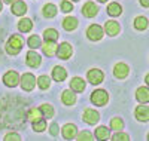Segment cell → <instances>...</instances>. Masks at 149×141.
Returning a JSON list of instances; mask_svg holds the SVG:
<instances>
[{
  "label": "cell",
  "mask_w": 149,
  "mask_h": 141,
  "mask_svg": "<svg viewBox=\"0 0 149 141\" xmlns=\"http://www.w3.org/2000/svg\"><path fill=\"white\" fill-rule=\"evenodd\" d=\"M146 85H149V74L146 76Z\"/></svg>",
  "instance_id": "obj_40"
},
{
  "label": "cell",
  "mask_w": 149,
  "mask_h": 141,
  "mask_svg": "<svg viewBox=\"0 0 149 141\" xmlns=\"http://www.w3.org/2000/svg\"><path fill=\"white\" fill-rule=\"evenodd\" d=\"M104 31L109 34V36H116L119 33V24L115 22V21H107L104 24Z\"/></svg>",
  "instance_id": "obj_17"
},
{
  "label": "cell",
  "mask_w": 149,
  "mask_h": 141,
  "mask_svg": "<svg viewBox=\"0 0 149 141\" xmlns=\"http://www.w3.org/2000/svg\"><path fill=\"white\" fill-rule=\"evenodd\" d=\"M21 48H22V39L15 34V36H12L6 43V52L9 55H17V54H19Z\"/></svg>",
  "instance_id": "obj_1"
},
{
  "label": "cell",
  "mask_w": 149,
  "mask_h": 141,
  "mask_svg": "<svg viewBox=\"0 0 149 141\" xmlns=\"http://www.w3.org/2000/svg\"><path fill=\"white\" fill-rule=\"evenodd\" d=\"M136 98H137L140 102H149V88H145V86H142V88H139L137 91H136Z\"/></svg>",
  "instance_id": "obj_18"
},
{
  "label": "cell",
  "mask_w": 149,
  "mask_h": 141,
  "mask_svg": "<svg viewBox=\"0 0 149 141\" xmlns=\"http://www.w3.org/2000/svg\"><path fill=\"white\" fill-rule=\"evenodd\" d=\"M51 134H52V135H57V134H58V126H57L55 123L51 126Z\"/></svg>",
  "instance_id": "obj_38"
},
{
  "label": "cell",
  "mask_w": 149,
  "mask_h": 141,
  "mask_svg": "<svg viewBox=\"0 0 149 141\" xmlns=\"http://www.w3.org/2000/svg\"><path fill=\"white\" fill-rule=\"evenodd\" d=\"M18 27H19V30H21L22 33H27V31H30V30L33 28L31 19H29V18H22V19L19 21V24H18Z\"/></svg>",
  "instance_id": "obj_23"
},
{
  "label": "cell",
  "mask_w": 149,
  "mask_h": 141,
  "mask_svg": "<svg viewBox=\"0 0 149 141\" xmlns=\"http://www.w3.org/2000/svg\"><path fill=\"white\" fill-rule=\"evenodd\" d=\"M40 55L39 54H36L34 52V50H30V52L27 54V64H29V66L30 67H39L40 66Z\"/></svg>",
  "instance_id": "obj_15"
},
{
  "label": "cell",
  "mask_w": 149,
  "mask_h": 141,
  "mask_svg": "<svg viewBox=\"0 0 149 141\" xmlns=\"http://www.w3.org/2000/svg\"><path fill=\"white\" fill-rule=\"evenodd\" d=\"M84 120L86 123H90V125H95L98 120H100V114L93 109H86L84 111Z\"/></svg>",
  "instance_id": "obj_5"
},
{
  "label": "cell",
  "mask_w": 149,
  "mask_h": 141,
  "mask_svg": "<svg viewBox=\"0 0 149 141\" xmlns=\"http://www.w3.org/2000/svg\"><path fill=\"white\" fill-rule=\"evenodd\" d=\"M98 2H102V3H104V2H107V0H98Z\"/></svg>",
  "instance_id": "obj_43"
},
{
  "label": "cell",
  "mask_w": 149,
  "mask_h": 141,
  "mask_svg": "<svg viewBox=\"0 0 149 141\" xmlns=\"http://www.w3.org/2000/svg\"><path fill=\"white\" fill-rule=\"evenodd\" d=\"M97 12H98V8L95 6V3L93 2H86L82 8V14L86 17V18H93L97 15Z\"/></svg>",
  "instance_id": "obj_8"
},
{
  "label": "cell",
  "mask_w": 149,
  "mask_h": 141,
  "mask_svg": "<svg viewBox=\"0 0 149 141\" xmlns=\"http://www.w3.org/2000/svg\"><path fill=\"white\" fill-rule=\"evenodd\" d=\"M134 27L137 30H146L148 28V19L145 17H137L134 19Z\"/></svg>",
  "instance_id": "obj_25"
},
{
  "label": "cell",
  "mask_w": 149,
  "mask_h": 141,
  "mask_svg": "<svg viewBox=\"0 0 149 141\" xmlns=\"http://www.w3.org/2000/svg\"><path fill=\"white\" fill-rule=\"evenodd\" d=\"M29 119H30L31 122H36V120L42 119V111H40V109H30V111H29Z\"/></svg>",
  "instance_id": "obj_27"
},
{
  "label": "cell",
  "mask_w": 149,
  "mask_h": 141,
  "mask_svg": "<svg viewBox=\"0 0 149 141\" xmlns=\"http://www.w3.org/2000/svg\"><path fill=\"white\" fill-rule=\"evenodd\" d=\"M66 76H67V73H66V70H64L63 67H60V66L54 67V70H52V77H54V80L63 82V80L66 79Z\"/></svg>",
  "instance_id": "obj_20"
},
{
  "label": "cell",
  "mask_w": 149,
  "mask_h": 141,
  "mask_svg": "<svg viewBox=\"0 0 149 141\" xmlns=\"http://www.w3.org/2000/svg\"><path fill=\"white\" fill-rule=\"evenodd\" d=\"M72 54H73V49H72V46L69 43H61L57 48V55L61 59H69L72 57Z\"/></svg>",
  "instance_id": "obj_4"
},
{
  "label": "cell",
  "mask_w": 149,
  "mask_h": 141,
  "mask_svg": "<svg viewBox=\"0 0 149 141\" xmlns=\"http://www.w3.org/2000/svg\"><path fill=\"white\" fill-rule=\"evenodd\" d=\"M76 135H78V129H76V126H74V125L67 123V125L63 126V137L66 140H73Z\"/></svg>",
  "instance_id": "obj_14"
},
{
  "label": "cell",
  "mask_w": 149,
  "mask_h": 141,
  "mask_svg": "<svg viewBox=\"0 0 149 141\" xmlns=\"http://www.w3.org/2000/svg\"><path fill=\"white\" fill-rule=\"evenodd\" d=\"M140 3H142V6L149 8V0H140Z\"/></svg>",
  "instance_id": "obj_39"
},
{
  "label": "cell",
  "mask_w": 149,
  "mask_h": 141,
  "mask_svg": "<svg viewBox=\"0 0 149 141\" xmlns=\"http://www.w3.org/2000/svg\"><path fill=\"white\" fill-rule=\"evenodd\" d=\"M76 137H78V140H81V141H84V140H93V138H94L88 131H84V132H81V134L76 135Z\"/></svg>",
  "instance_id": "obj_35"
},
{
  "label": "cell",
  "mask_w": 149,
  "mask_h": 141,
  "mask_svg": "<svg viewBox=\"0 0 149 141\" xmlns=\"http://www.w3.org/2000/svg\"><path fill=\"white\" fill-rule=\"evenodd\" d=\"M136 119L140 122H148L149 120V107H146V106L136 107Z\"/></svg>",
  "instance_id": "obj_11"
},
{
  "label": "cell",
  "mask_w": 149,
  "mask_h": 141,
  "mask_svg": "<svg viewBox=\"0 0 149 141\" xmlns=\"http://www.w3.org/2000/svg\"><path fill=\"white\" fill-rule=\"evenodd\" d=\"M37 85H39L40 89H46V88H49V85H51V79H49L48 76H40V77L37 79Z\"/></svg>",
  "instance_id": "obj_32"
},
{
  "label": "cell",
  "mask_w": 149,
  "mask_h": 141,
  "mask_svg": "<svg viewBox=\"0 0 149 141\" xmlns=\"http://www.w3.org/2000/svg\"><path fill=\"white\" fill-rule=\"evenodd\" d=\"M45 128H46V120H43V119H39V120L33 122V129L36 132H43Z\"/></svg>",
  "instance_id": "obj_31"
},
{
  "label": "cell",
  "mask_w": 149,
  "mask_h": 141,
  "mask_svg": "<svg viewBox=\"0 0 149 141\" xmlns=\"http://www.w3.org/2000/svg\"><path fill=\"white\" fill-rule=\"evenodd\" d=\"M18 80H19L18 73H15V71H8V73L5 74V77H3L5 85H6V86H10V88L17 86V85H18Z\"/></svg>",
  "instance_id": "obj_9"
},
{
  "label": "cell",
  "mask_w": 149,
  "mask_h": 141,
  "mask_svg": "<svg viewBox=\"0 0 149 141\" xmlns=\"http://www.w3.org/2000/svg\"><path fill=\"white\" fill-rule=\"evenodd\" d=\"M103 79H104V74H103L102 70L93 68V70L88 71V80H90V83H93V85H98V83H102V82H103Z\"/></svg>",
  "instance_id": "obj_6"
},
{
  "label": "cell",
  "mask_w": 149,
  "mask_h": 141,
  "mask_svg": "<svg viewBox=\"0 0 149 141\" xmlns=\"http://www.w3.org/2000/svg\"><path fill=\"white\" fill-rule=\"evenodd\" d=\"M26 12H27V5L24 2H21V0H18V2H15L14 5H12V14L14 15L21 17V15L26 14Z\"/></svg>",
  "instance_id": "obj_16"
},
{
  "label": "cell",
  "mask_w": 149,
  "mask_h": 141,
  "mask_svg": "<svg viewBox=\"0 0 149 141\" xmlns=\"http://www.w3.org/2000/svg\"><path fill=\"white\" fill-rule=\"evenodd\" d=\"M5 140H6V141H9V140H15V141H19V140H21V137H19L18 134H8V135L5 137Z\"/></svg>",
  "instance_id": "obj_37"
},
{
  "label": "cell",
  "mask_w": 149,
  "mask_h": 141,
  "mask_svg": "<svg viewBox=\"0 0 149 141\" xmlns=\"http://www.w3.org/2000/svg\"><path fill=\"white\" fill-rule=\"evenodd\" d=\"M3 2H6V3H12L14 0H3Z\"/></svg>",
  "instance_id": "obj_41"
},
{
  "label": "cell",
  "mask_w": 149,
  "mask_h": 141,
  "mask_svg": "<svg viewBox=\"0 0 149 141\" xmlns=\"http://www.w3.org/2000/svg\"><path fill=\"white\" fill-rule=\"evenodd\" d=\"M86 36H88L90 40H100L103 37V30L100 25H91V27L88 28V31H86Z\"/></svg>",
  "instance_id": "obj_7"
},
{
  "label": "cell",
  "mask_w": 149,
  "mask_h": 141,
  "mask_svg": "<svg viewBox=\"0 0 149 141\" xmlns=\"http://www.w3.org/2000/svg\"><path fill=\"white\" fill-rule=\"evenodd\" d=\"M110 126H112V129H115V131H122L124 122L119 118H113V119L110 120Z\"/></svg>",
  "instance_id": "obj_33"
},
{
  "label": "cell",
  "mask_w": 149,
  "mask_h": 141,
  "mask_svg": "<svg viewBox=\"0 0 149 141\" xmlns=\"http://www.w3.org/2000/svg\"><path fill=\"white\" fill-rule=\"evenodd\" d=\"M72 9H73V5L70 2H67V0L61 2V10H63V12H70Z\"/></svg>",
  "instance_id": "obj_34"
},
{
  "label": "cell",
  "mask_w": 149,
  "mask_h": 141,
  "mask_svg": "<svg viewBox=\"0 0 149 141\" xmlns=\"http://www.w3.org/2000/svg\"><path fill=\"white\" fill-rule=\"evenodd\" d=\"M40 111L45 118H52L54 116V109L52 106H49V104H42L40 106Z\"/></svg>",
  "instance_id": "obj_29"
},
{
  "label": "cell",
  "mask_w": 149,
  "mask_h": 141,
  "mask_svg": "<svg viewBox=\"0 0 149 141\" xmlns=\"http://www.w3.org/2000/svg\"><path fill=\"white\" fill-rule=\"evenodd\" d=\"M43 36H45V40H57V37H58V31H57V30H54V28H48V30H45Z\"/></svg>",
  "instance_id": "obj_30"
},
{
  "label": "cell",
  "mask_w": 149,
  "mask_h": 141,
  "mask_svg": "<svg viewBox=\"0 0 149 141\" xmlns=\"http://www.w3.org/2000/svg\"><path fill=\"white\" fill-rule=\"evenodd\" d=\"M85 80L81 79V77H73L70 80V89L74 92H84L85 91Z\"/></svg>",
  "instance_id": "obj_13"
},
{
  "label": "cell",
  "mask_w": 149,
  "mask_h": 141,
  "mask_svg": "<svg viewBox=\"0 0 149 141\" xmlns=\"http://www.w3.org/2000/svg\"><path fill=\"white\" fill-rule=\"evenodd\" d=\"M113 140H116V141H118V140H124V141H128V140H130V137H128L127 134H121V132L118 131V134H115V135H113Z\"/></svg>",
  "instance_id": "obj_36"
},
{
  "label": "cell",
  "mask_w": 149,
  "mask_h": 141,
  "mask_svg": "<svg viewBox=\"0 0 149 141\" xmlns=\"http://www.w3.org/2000/svg\"><path fill=\"white\" fill-rule=\"evenodd\" d=\"M95 138L97 140H107L109 138V131L106 126H98L95 129Z\"/></svg>",
  "instance_id": "obj_24"
},
{
  "label": "cell",
  "mask_w": 149,
  "mask_h": 141,
  "mask_svg": "<svg viewBox=\"0 0 149 141\" xmlns=\"http://www.w3.org/2000/svg\"><path fill=\"white\" fill-rule=\"evenodd\" d=\"M91 101L95 106H104L109 101V95H107L106 91H103V89H95V91L91 94Z\"/></svg>",
  "instance_id": "obj_2"
},
{
  "label": "cell",
  "mask_w": 149,
  "mask_h": 141,
  "mask_svg": "<svg viewBox=\"0 0 149 141\" xmlns=\"http://www.w3.org/2000/svg\"><path fill=\"white\" fill-rule=\"evenodd\" d=\"M36 85V77L31 73H24L21 77V88L24 91H31Z\"/></svg>",
  "instance_id": "obj_3"
},
{
  "label": "cell",
  "mask_w": 149,
  "mask_h": 141,
  "mask_svg": "<svg viewBox=\"0 0 149 141\" xmlns=\"http://www.w3.org/2000/svg\"><path fill=\"white\" fill-rule=\"evenodd\" d=\"M61 100H63V102L66 106H72L74 104V101H76V95H74V91H72V89H67V91L63 92V97H61Z\"/></svg>",
  "instance_id": "obj_19"
},
{
  "label": "cell",
  "mask_w": 149,
  "mask_h": 141,
  "mask_svg": "<svg viewBox=\"0 0 149 141\" xmlns=\"http://www.w3.org/2000/svg\"><path fill=\"white\" fill-rule=\"evenodd\" d=\"M57 43H55V40H46L45 43H43V46H42V49H43V54L45 55H48V57H52V55H55L57 54Z\"/></svg>",
  "instance_id": "obj_12"
},
{
  "label": "cell",
  "mask_w": 149,
  "mask_h": 141,
  "mask_svg": "<svg viewBox=\"0 0 149 141\" xmlns=\"http://www.w3.org/2000/svg\"><path fill=\"white\" fill-rule=\"evenodd\" d=\"M113 73H115V77L124 79V77H127V76H128L130 70H128V67L124 62H118L116 66H115V68H113Z\"/></svg>",
  "instance_id": "obj_10"
},
{
  "label": "cell",
  "mask_w": 149,
  "mask_h": 141,
  "mask_svg": "<svg viewBox=\"0 0 149 141\" xmlns=\"http://www.w3.org/2000/svg\"><path fill=\"white\" fill-rule=\"evenodd\" d=\"M63 27L67 30V31H72L78 27V19L73 18V17H67L64 21H63Z\"/></svg>",
  "instance_id": "obj_21"
},
{
  "label": "cell",
  "mask_w": 149,
  "mask_h": 141,
  "mask_svg": "<svg viewBox=\"0 0 149 141\" xmlns=\"http://www.w3.org/2000/svg\"><path fill=\"white\" fill-rule=\"evenodd\" d=\"M55 14H57V8L54 6V5H45L43 6V15L46 17V18H52V17H55Z\"/></svg>",
  "instance_id": "obj_26"
},
{
  "label": "cell",
  "mask_w": 149,
  "mask_h": 141,
  "mask_svg": "<svg viewBox=\"0 0 149 141\" xmlns=\"http://www.w3.org/2000/svg\"><path fill=\"white\" fill-rule=\"evenodd\" d=\"M148 140H149V135H148Z\"/></svg>",
  "instance_id": "obj_45"
},
{
  "label": "cell",
  "mask_w": 149,
  "mask_h": 141,
  "mask_svg": "<svg viewBox=\"0 0 149 141\" xmlns=\"http://www.w3.org/2000/svg\"><path fill=\"white\" fill-rule=\"evenodd\" d=\"M73 2H79V0H73Z\"/></svg>",
  "instance_id": "obj_44"
},
{
  "label": "cell",
  "mask_w": 149,
  "mask_h": 141,
  "mask_svg": "<svg viewBox=\"0 0 149 141\" xmlns=\"http://www.w3.org/2000/svg\"><path fill=\"white\" fill-rule=\"evenodd\" d=\"M40 45H42V42H40V37L37 36V34H33V36H30V37H29V46H30L31 49L39 48Z\"/></svg>",
  "instance_id": "obj_28"
},
{
  "label": "cell",
  "mask_w": 149,
  "mask_h": 141,
  "mask_svg": "<svg viewBox=\"0 0 149 141\" xmlns=\"http://www.w3.org/2000/svg\"><path fill=\"white\" fill-rule=\"evenodd\" d=\"M3 9V5H2V2H0V10H2Z\"/></svg>",
  "instance_id": "obj_42"
},
{
  "label": "cell",
  "mask_w": 149,
  "mask_h": 141,
  "mask_svg": "<svg viewBox=\"0 0 149 141\" xmlns=\"http://www.w3.org/2000/svg\"><path fill=\"white\" fill-rule=\"evenodd\" d=\"M121 12H122V8H121V5H118V3H110V5L107 6V14L112 15V17H119Z\"/></svg>",
  "instance_id": "obj_22"
}]
</instances>
